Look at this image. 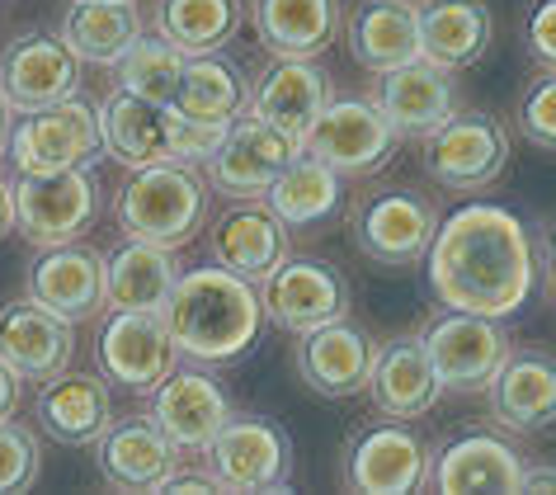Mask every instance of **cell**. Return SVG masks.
<instances>
[{"label": "cell", "mask_w": 556, "mask_h": 495, "mask_svg": "<svg viewBox=\"0 0 556 495\" xmlns=\"http://www.w3.org/2000/svg\"><path fill=\"white\" fill-rule=\"evenodd\" d=\"M350 52L368 72H396L420 58L415 0H364L350 20Z\"/></svg>", "instance_id": "32"}, {"label": "cell", "mask_w": 556, "mask_h": 495, "mask_svg": "<svg viewBox=\"0 0 556 495\" xmlns=\"http://www.w3.org/2000/svg\"><path fill=\"white\" fill-rule=\"evenodd\" d=\"M207 251H213V265L260 283L293 255V241L264 199H231V208L207 227Z\"/></svg>", "instance_id": "20"}, {"label": "cell", "mask_w": 556, "mask_h": 495, "mask_svg": "<svg viewBox=\"0 0 556 495\" xmlns=\"http://www.w3.org/2000/svg\"><path fill=\"white\" fill-rule=\"evenodd\" d=\"M147 396H151V420L170 434V444L179 453H203L207 439H213L222 430V420L231 416L227 388H222L213 373H203V368L175 364Z\"/></svg>", "instance_id": "19"}, {"label": "cell", "mask_w": 556, "mask_h": 495, "mask_svg": "<svg viewBox=\"0 0 556 495\" xmlns=\"http://www.w3.org/2000/svg\"><path fill=\"white\" fill-rule=\"evenodd\" d=\"M207 472L227 495H269L288 491V472H293V439L283 424L264 416H231L222 430L207 439Z\"/></svg>", "instance_id": "4"}, {"label": "cell", "mask_w": 556, "mask_h": 495, "mask_svg": "<svg viewBox=\"0 0 556 495\" xmlns=\"http://www.w3.org/2000/svg\"><path fill=\"white\" fill-rule=\"evenodd\" d=\"M142 38V10L137 0H76L62 20V43L76 62L114 66Z\"/></svg>", "instance_id": "33"}, {"label": "cell", "mask_w": 556, "mask_h": 495, "mask_svg": "<svg viewBox=\"0 0 556 495\" xmlns=\"http://www.w3.org/2000/svg\"><path fill=\"white\" fill-rule=\"evenodd\" d=\"M509 165V132L505 123L477 109H457L434 132H425V170L429 180L453 189V194H477L495 185Z\"/></svg>", "instance_id": "6"}, {"label": "cell", "mask_w": 556, "mask_h": 495, "mask_svg": "<svg viewBox=\"0 0 556 495\" xmlns=\"http://www.w3.org/2000/svg\"><path fill=\"white\" fill-rule=\"evenodd\" d=\"M429 448L406 420L364 424L344 444V486L358 495H415L425 491Z\"/></svg>", "instance_id": "12"}, {"label": "cell", "mask_w": 556, "mask_h": 495, "mask_svg": "<svg viewBox=\"0 0 556 495\" xmlns=\"http://www.w3.org/2000/svg\"><path fill=\"white\" fill-rule=\"evenodd\" d=\"M94 462L114 491H161V481L179 472V448L151 416H123L94 439Z\"/></svg>", "instance_id": "21"}, {"label": "cell", "mask_w": 556, "mask_h": 495, "mask_svg": "<svg viewBox=\"0 0 556 495\" xmlns=\"http://www.w3.org/2000/svg\"><path fill=\"white\" fill-rule=\"evenodd\" d=\"M264 203H269V213L288 231L293 227H321L326 217L344 203V175H336L330 165L298 151V156L274 175V185L264 189Z\"/></svg>", "instance_id": "34"}, {"label": "cell", "mask_w": 556, "mask_h": 495, "mask_svg": "<svg viewBox=\"0 0 556 495\" xmlns=\"http://www.w3.org/2000/svg\"><path fill=\"white\" fill-rule=\"evenodd\" d=\"M429 288L448 312L505 321L533 293V241L505 203H467L429 241Z\"/></svg>", "instance_id": "1"}, {"label": "cell", "mask_w": 556, "mask_h": 495, "mask_svg": "<svg viewBox=\"0 0 556 495\" xmlns=\"http://www.w3.org/2000/svg\"><path fill=\"white\" fill-rule=\"evenodd\" d=\"M38 424L66 448H90L114 420V388L104 373H72L62 368L58 378L38 382Z\"/></svg>", "instance_id": "27"}, {"label": "cell", "mask_w": 556, "mask_h": 495, "mask_svg": "<svg viewBox=\"0 0 556 495\" xmlns=\"http://www.w3.org/2000/svg\"><path fill=\"white\" fill-rule=\"evenodd\" d=\"M260 312L283 330H312L336 316H350V283L336 265L307 255H288L269 279H260Z\"/></svg>", "instance_id": "15"}, {"label": "cell", "mask_w": 556, "mask_h": 495, "mask_svg": "<svg viewBox=\"0 0 556 495\" xmlns=\"http://www.w3.org/2000/svg\"><path fill=\"white\" fill-rule=\"evenodd\" d=\"M556 486V477H552V467L547 462H523V477H519V491L514 495H547Z\"/></svg>", "instance_id": "43"}, {"label": "cell", "mask_w": 556, "mask_h": 495, "mask_svg": "<svg viewBox=\"0 0 556 495\" xmlns=\"http://www.w3.org/2000/svg\"><path fill=\"white\" fill-rule=\"evenodd\" d=\"M552 20H556V0H538L533 15H528V48L542 66H552L556 58V34H552Z\"/></svg>", "instance_id": "41"}, {"label": "cell", "mask_w": 556, "mask_h": 495, "mask_svg": "<svg viewBox=\"0 0 556 495\" xmlns=\"http://www.w3.org/2000/svg\"><path fill=\"white\" fill-rule=\"evenodd\" d=\"M415 29H420V58L457 72V66H477L491 52L495 20L485 0H420Z\"/></svg>", "instance_id": "28"}, {"label": "cell", "mask_w": 556, "mask_h": 495, "mask_svg": "<svg viewBox=\"0 0 556 495\" xmlns=\"http://www.w3.org/2000/svg\"><path fill=\"white\" fill-rule=\"evenodd\" d=\"M156 34L179 52H222L241 34V0H156Z\"/></svg>", "instance_id": "36"}, {"label": "cell", "mask_w": 556, "mask_h": 495, "mask_svg": "<svg viewBox=\"0 0 556 495\" xmlns=\"http://www.w3.org/2000/svg\"><path fill=\"white\" fill-rule=\"evenodd\" d=\"M179 359L231 364L260 340V293L255 283L222 265H199L175 274V288L161 307Z\"/></svg>", "instance_id": "2"}, {"label": "cell", "mask_w": 556, "mask_h": 495, "mask_svg": "<svg viewBox=\"0 0 556 495\" xmlns=\"http://www.w3.org/2000/svg\"><path fill=\"white\" fill-rule=\"evenodd\" d=\"M175 251L151 241H123L104 255V307L109 312H161L175 288Z\"/></svg>", "instance_id": "31"}, {"label": "cell", "mask_w": 556, "mask_h": 495, "mask_svg": "<svg viewBox=\"0 0 556 495\" xmlns=\"http://www.w3.org/2000/svg\"><path fill=\"white\" fill-rule=\"evenodd\" d=\"M5 147H10V104L0 100V156H5Z\"/></svg>", "instance_id": "46"}, {"label": "cell", "mask_w": 556, "mask_h": 495, "mask_svg": "<svg viewBox=\"0 0 556 495\" xmlns=\"http://www.w3.org/2000/svg\"><path fill=\"white\" fill-rule=\"evenodd\" d=\"M76 326L38 307L34 297L0 307V359L20 373V382H48L72 368Z\"/></svg>", "instance_id": "24"}, {"label": "cell", "mask_w": 556, "mask_h": 495, "mask_svg": "<svg viewBox=\"0 0 556 495\" xmlns=\"http://www.w3.org/2000/svg\"><path fill=\"white\" fill-rule=\"evenodd\" d=\"M38 472H43V444L29 424H20L15 416L0 420V495H20L29 491Z\"/></svg>", "instance_id": "38"}, {"label": "cell", "mask_w": 556, "mask_h": 495, "mask_svg": "<svg viewBox=\"0 0 556 495\" xmlns=\"http://www.w3.org/2000/svg\"><path fill=\"white\" fill-rule=\"evenodd\" d=\"M523 477L519 448L491 430H463L439 453H429L425 491L439 495H514Z\"/></svg>", "instance_id": "16"}, {"label": "cell", "mask_w": 556, "mask_h": 495, "mask_svg": "<svg viewBox=\"0 0 556 495\" xmlns=\"http://www.w3.org/2000/svg\"><path fill=\"white\" fill-rule=\"evenodd\" d=\"M420 345L429 354V364H434L439 392H453V396L485 392L500 359L509 354L505 330L491 316H471V312H448L439 321H429Z\"/></svg>", "instance_id": "10"}, {"label": "cell", "mask_w": 556, "mask_h": 495, "mask_svg": "<svg viewBox=\"0 0 556 495\" xmlns=\"http://www.w3.org/2000/svg\"><path fill=\"white\" fill-rule=\"evenodd\" d=\"M29 297L62 321H94L104 312V255L94 245H43L29 265Z\"/></svg>", "instance_id": "18"}, {"label": "cell", "mask_w": 556, "mask_h": 495, "mask_svg": "<svg viewBox=\"0 0 556 495\" xmlns=\"http://www.w3.org/2000/svg\"><path fill=\"white\" fill-rule=\"evenodd\" d=\"M298 151H302L298 137L278 132L274 123H264L250 114V109H241V114L227 123L222 142L213 147V156L203 161V180H207V189H217V194H227V199H264L274 175L283 170Z\"/></svg>", "instance_id": "8"}, {"label": "cell", "mask_w": 556, "mask_h": 495, "mask_svg": "<svg viewBox=\"0 0 556 495\" xmlns=\"http://www.w3.org/2000/svg\"><path fill=\"white\" fill-rule=\"evenodd\" d=\"M15 406H20V373L0 359V420L15 416Z\"/></svg>", "instance_id": "44"}, {"label": "cell", "mask_w": 556, "mask_h": 495, "mask_svg": "<svg viewBox=\"0 0 556 495\" xmlns=\"http://www.w3.org/2000/svg\"><path fill=\"white\" fill-rule=\"evenodd\" d=\"M330 104V76L316 66V58H269L264 72L250 86L245 109L264 123H274L288 137H307L316 114Z\"/></svg>", "instance_id": "23"}, {"label": "cell", "mask_w": 556, "mask_h": 495, "mask_svg": "<svg viewBox=\"0 0 556 495\" xmlns=\"http://www.w3.org/2000/svg\"><path fill=\"white\" fill-rule=\"evenodd\" d=\"M80 90V62L62 43V34L34 29L0 52V100L10 114H38L48 104H62Z\"/></svg>", "instance_id": "13"}, {"label": "cell", "mask_w": 556, "mask_h": 495, "mask_svg": "<svg viewBox=\"0 0 556 495\" xmlns=\"http://www.w3.org/2000/svg\"><path fill=\"white\" fill-rule=\"evenodd\" d=\"M118 72V90H132L142 100L170 104L179 90V72H185V52L175 43H165L161 34H142L137 43L114 62Z\"/></svg>", "instance_id": "37"}, {"label": "cell", "mask_w": 556, "mask_h": 495, "mask_svg": "<svg viewBox=\"0 0 556 495\" xmlns=\"http://www.w3.org/2000/svg\"><path fill=\"white\" fill-rule=\"evenodd\" d=\"M161 491H165V495H217L222 486H217L213 472H193V477H175V472H170V477L161 481Z\"/></svg>", "instance_id": "42"}, {"label": "cell", "mask_w": 556, "mask_h": 495, "mask_svg": "<svg viewBox=\"0 0 556 495\" xmlns=\"http://www.w3.org/2000/svg\"><path fill=\"white\" fill-rule=\"evenodd\" d=\"M372 104H378V114L387 118V128L396 137H425L443 118L457 114V80L448 66L415 58L406 66H396V72L378 76Z\"/></svg>", "instance_id": "22"}, {"label": "cell", "mask_w": 556, "mask_h": 495, "mask_svg": "<svg viewBox=\"0 0 556 495\" xmlns=\"http://www.w3.org/2000/svg\"><path fill=\"white\" fill-rule=\"evenodd\" d=\"M434 231H439V208L425 194H415V189L372 194L354 213V245L372 265H387V269L420 265Z\"/></svg>", "instance_id": "11"}, {"label": "cell", "mask_w": 556, "mask_h": 495, "mask_svg": "<svg viewBox=\"0 0 556 495\" xmlns=\"http://www.w3.org/2000/svg\"><path fill=\"white\" fill-rule=\"evenodd\" d=\"M170 123H175V109L170 104H156V100H142L132 90H118L100 104V142H104V156H114L118 165H156V161H170Z\"/></svg>", "instance_id": "30"}, {"label": "cell", "mask_w": 556, "mask_h": 495, "mask_svg": "<svg viewBox=\"0 0 556 495\" xmlns=\"http://www.w3.org/2000/svg\"><path fill=\"white\" fill-rule=\"evenodd\" d=\"M207 180L199 175V165L185 161H156V165H137L132 180L118 189L114 217L132 241H151L165 251H179L203 231L207 223Z\"/></svg>", "instance_id": "3"}, {"label": "cell", "mask_w": 556, "mask_h": 495, "mask_svg": "<svg viewBox=\"0 0 556 495\" xmlns=\"http://www.w3.org/2000/svg\"><path fill=\"white\" fill-rule=\"evenodd\" d=\"M250 86L227 58L217 52H185V72H179V90L170 109L199 123H231L245 109Z\"/></svg>", "instance_id": "35"}, {"label": "cell", "mask_w": 556, "mask_h": 495, "mask_svg": "<svg viewBox=\"0 0 556 495\" xmlns=\"http://www.w3.org/2000/svg\"><path fill=\"white\" fill-rule=\"evenodd\" d=\"M15 231V203H10V185L0 180V241Z\"/></svg>", "instance_id": "45"}, {"label": "cell", "mask_w": 556, "mask_h": 495, "mask_svg": "<svg viewBox=\"0 0 556 495\" xmlns=\"http://www.w3.org/2000/svg\"><path fill=\"white\" fill-rule=\"evenodd\" d=\"M94 354H100V373L109 378V388H123L132 396H147L179 364L161 312H109Z\"/></svg>", "instance_id": "14"}, {"label": "cell", "mask_w": 556, "mask_h": 495, "mask_svg": "<svg viewBox=\"0 0 556 495\" xmlns=\"http://www.w3.org/2000/svg\"><path fill=\"white\" fill-rule=\"evenodd\" d=\"M372 406L387 420H420L439 406V378L434 364L420 345V335H401L387 345H372V368H368V388Z\"/></svg>", "instance_id": "26"}, {"label": "cell", "mask_w": 556, "mask_h": 495, "mask_svg": "<svg viewBox=\"0 0 556 495\" xmlns=\"http://www.w3.org/2000/svg\"><path fill=\"white\" fill-rule=\"evenodd\" d=\"M491 410L505 430L519 434H542L556 420V368L547 350H519L505 354L500 368L485 382Z\"/></svg>", "instance_id": "25"}, {"label": "cell", "mask_w": 556, "mask_h": 495, "mask_svg": "<svg viewBox=\"0 0 556 495\" xmlns=\"http://www.w3.org/2000/svg\"><path fill=\"white\" fill-rule=\"evenodd\" d=\"M15 203V231L29 245H62L80 241L100 217V185L86 165L72 170H48V175H20L10 185Z\"/></svg>", "instance_id": "5"}, {"label": "cell", "mask_w": 556, "mask_h": 495, "mask_svg": "<svg viewBox=\"0 0 556 495\" xmlns=\"http://www.w3.org/2000/svg\"><path fill=\"white\" fill-rule=\"evenodd\" d=\"M401 137L387 128L372 100L358 94H330V104L316 114V123L302 137V156L330 165L336 175H372L392 161V147Z\"/></svg>", "instance_id": "9"}, {"label": "cell", "mask_w": 556, "mask_h": 495, "mask_svg": "<svg viewBox=\"0 0 556 495\" xmlns=\"http://www.w3.org/2000/svg\"><path fill=\"white\" fill-rule=\"evenodd\" d=\"M227 123H199V118H185L175 114L170 123V161H185V165H203L213 156V147L222 142Z\"/></svg>", "instance_id": "40"}, {"label": "cell", "mask_w": 556, "mask_h": 495, "mask_svg": "<svg viewBox=\"0 0 556 495\" xmlns=\"http://www.w3.org/2000/svg\"><path fill=\"white\" fill-rule=\"evenodd\" d=\"M519 132L528 137L533 147L552 151L556 147V80H552V66H542V76H533L519 94Z\"/></svg>", "instance_id": "39"}, {"label": "cell", "mask_w": 556, "mask_h": 495, "mask_svg": "<svg viewBox=\"0 0 556 495\" xmlns=\"http://www.w3.org/2000/svg\"><path fill=\"white\" fill-rule=\"evenodd\" d=\"M250 24L274 58H321L340 38V0H250Z\"/></svg>", "instance_id": "29"}, {"label": "cell", "mask_w": 556, "mask_h": 495, "mask_svg": "<svg viewBox=\"0 0 556 495\" xmlns=\"http://www.w3.org/2000/svg\"><path fill=\"white\" fill-rule=\"evenodd\" d=\"M293 364H298V378L307 382L316 396H326V402H350V396L368 388L372 340L350 316H336V321H326V326L298 330Z\"/></svg>", "instance_id": "17"}, {"label": "cell", "mask_w": 556, "mask_h": 495, "mask_svg": "<svg viewBox=\"0 0 556 495\" xmlns=\"http://www.w3.org/2000/svg\"><path fill=\"white\" fill-rule=\"evenodd\" d=\"M5 156H15L20 175H48V170H72V165H90L104 156L100 142V109L86 104L80 94L62 104H48L38 114H20L10 128Z\"/></svg>", "instance_id": "7"}]
</instances>
